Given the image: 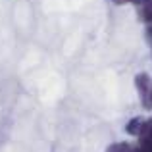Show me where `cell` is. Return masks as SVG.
<instances>
[{
    "instance_id": "277c9868",
    "label": "cell",
    "mask_w": 152,
    "mask_h": 152,
    "mask_svg": "<svg viewBox=\"0 0 152 152\" xmlns=\"http://www.w3.org/2000/svg\"><path fill=\"white\" fill-rule=\"evenodd\" d=\"M137 152H152V139H146V141H141V146H139Z\"/></svg>"
},
{
    "instance_id": "7a4b0ae2",
    "label": "cell",
    "mask_w": 152,
    "mask_h": 152,
    "mask_svg": "<svg viewBox=\"0 0 152 152\" xmlns=\"http://www.w3.org/2000/svg\"><path fill=\"white\" fill-rule=\"evenodd\" d=\"M141 6H139V14L141 19L146 23H152V0H141Z\"/></svg>"
},
{
    "instance_id": "5b68a950",
    "label": "cell",
    "mask_w": 152,
    "mask_h": 152,
    "mask_svg": "<svg viewBox=\"0 0 152 152\" xmlns=\"http://www.w3.org/2000/svg\"><path fill=\"white\" fill-rule=\"evenodd\" d=\"M146 33H148V39H150V41H152V25L148 27V31H146Z\"/></svg>"
},
{
    "instance_id": "3957f363",
    "label": "cell",
    "mask_w": 152,
    "mask_h": 152,
    "mask_svg": "<svg viewBox=\"0 0 152 152\" xmlns=\"http://www.w3.org/2000/svg\"><path fill=\"white\" fill-rule=\"evenodd\" d=\"M142 123H145V121H142L141 118H133V119H131V121L125 125V131H127L129 135H139V133H141V129H142Z\"/></svg>"
},
{
    "instance_id": "8992f818",
    "label": "cell",
    "mask_w": 152,
    "mask_h": 152,
    "mask_svg": "<svg viewBox=\"0 0 152 152\" xmlns=\"http://www.w3.org/2000/svg\"><path fill=\"white\" fill-rule=\"evenodd\" d=\"M150 104H152V94H150Z\"/></svg>"
},
{
    "instance_id": "52a82bcc",
    "label": "cell",
    "mask_w": 152,
    "mask_h": 152,
    "mask_svg": "<svg viewBox=\"0 0 152 152\" xmlns=\"http://www.w3.org/2000/svg\"><path fill=\"white\" fill-rule=\"evenodd\" d=\"M131 152H135V150H131Z\"/></svg>"
},
{
    "instance_id": "6da1fadb",
    "label": "cell",
    "mask_w": 152,
    "mask_h": 152,
    "mask_svg": "<svg viewBox=\"0 0 152 152\" xmlns=\"http://www.w3.org/2000/svg\"><path fill=\"white\" fill-rule=\"evenodd\" d=\"M135 83H137V89L139 93H141V98H142V104L145 106H148L150 104V77L146 73H139L137 79H135Z\"/></svg>"
}]
</instances>
